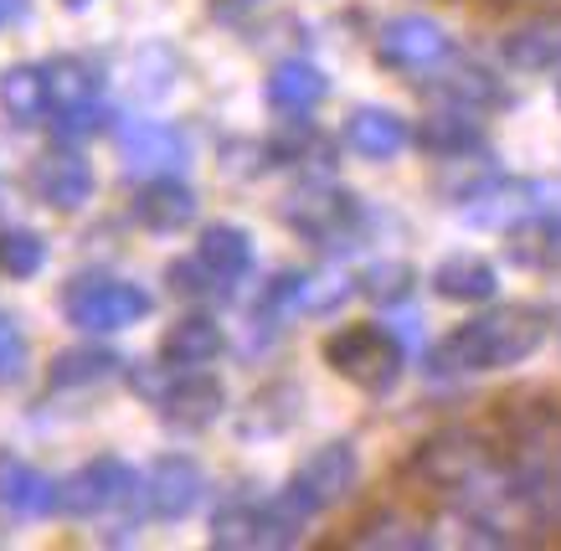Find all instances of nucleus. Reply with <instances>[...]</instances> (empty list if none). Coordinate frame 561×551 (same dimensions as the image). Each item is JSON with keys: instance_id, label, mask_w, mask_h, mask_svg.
I'll return each mask as SVG.
<instances>
[{"instance_id": "obj_3", "label": "nucleus", "mask_w": 561, "mask_h": 551, "mask_svg": "<svg viewBox=\"0 0 561 551\" xmlns=\"http://www.w3.org/2000/svg\"><path fill=\"white\" fill-rule=\"evenodd\" d=\"M278 217H284V227H294L299 238L324 248V253H351L360 242V232H366L360 196H351L335 181H305V186H294L284 196Z\"/></svg>"}, {"instance_id": "obj_31", "label": "nucleus", "mask_w": 561, "mask_h": 551, "mask_svg": "<svg viewBox=\"0 0 561 551\" xmlns=\"http://www.w3.org/2000/svg\"><path fill=\"white\" fill-rule=\"evenodd\" d=\"M32 366V341L21 330L16 314H0V387H16Z\"/></svg>"}, {"instance_id": "obj_22", "label": "nucleus", "mask_w": 561, "mask_h": 551, "mask_svg": "<svg viewBox=\"0 0 561 551\" xmlns=\"http://www.w3.org/2000/svg\"><path fill=\"white\" fill-rule=\"evenodd\" d=\"M433 289H438L443 299H454V305H484V299H494V289H500V274H494V263L479 259V253H448V259H438V268H433Z\"/></svg>"}, {"instance_id": "obj_8", "label": "nucleus", "mask_w": 561, "mask_h": 551, "mask_svg": "<svg viewBox=\"0 0 561 551\" xmlns=\"http://www.w3.org/2000/svg\"><path fill=\"white\" fill-rule=\"evenodd\" d=\"M139 500V474L135 464H124L119 454H99L57 484V510L72 520H103L119 516Z\"/></svg>"}, {"instance_id": "obj_5", "label": "nucleus", "mask_w": 561, "mask_h": 551, "mask_svg": "<svg viewBox=\"0 0 561 551\" xmlns=\"http://www.w3.org/2000/svg\"><path fill=\"white\" fill-rule=\"evenodd\" d=\"M154 294L135 278H108V274H83L62 289V314L68 325H78L83 335H114L129 330L139 320H150Z\"/></svg>"}, {"instance_id": "obj_19", "label": "nucleus", "mask_w": 561, "mask_h": 551, "mask_svg": "<svg viewBox=\"0 0 561 551\" xmlns=\"http://www.w3.org/2000/svg\"><path fill=\"white\" fill-rule=\"evenodd\" d=\"M433 88H438L454 108H474V114L479 108L505 104V83H500L490 68L469 62V57H443L438 68H433Z\"/></svg>"}, {"instance_id": "obj_24", "label": "nucleus", "mask_w": 561, "mask_h": 551, "mask_svg": "<svg viewBox=\"0 0 561 551\" xmlns=\"http://www.w3.org/2000/svg\"><path fill=\"white\" fill-rule=\"evenodd\" d=\"M500 57L515 72H557L561 68V21H526V26L505 32Z\"/></svg>"}, {"instance_id": "obj_16", "label": "nucleus", "mask_w": 561, "mask_h": 551, "mask_svg": "<svg viewBox=\"0 0 561 551\" xmlns=\"http://www.w3.org/2000/svg\"><path fill=\"white\" fill-rule=\"evenodd\" d=\"M0 510L11 520H47L57 510V480H47L21 454L0 448Z\"/></svg>"}, {"instance_id": "obj_27", "label": "nucleus", "mask_w": 561, "mask_h": 551, "mask_svg": "<svg viewBox=\"0 0 561 551\" xmlns=\"http://www.w3.org/2000/svg\"><path fill=\"white\" fill-rule=\"evenodd\" d=\"M417 139H423L427 156H438V160H463V156H474L479 145H484V135H479V124H474V108H448V114H433Z\"/></svg>"}, {"instance_id": "obj_33", "label": "nucleus", "mask_w": 561, "mask_h": 551, "mask_svg": "<svg viewBox=\"0 0 561 551\" xmlns=\"http://www.w3.org/2000/svg\"><path fill=\"white\" fill-rule=\"evenodd\" d=\"M408 263H371L366 274H360V294H371V299H408Z\"/></svg>"}, {"instance_id": "obj_17", "label": "nucleus", "mask_w": 561, "mask_h": 551, "mask_svg": "<svg viewBox=\"0 0 561 551\" xmlns=\"http://www.w3.org/2000/svg\"><path fill=\"white\" fill-rule=\"evenodd\" d=\"M196 263H202L206 274L217 278L221 289L232 294L242 278L253 274V263H257L253 232H248V227H232V222L202 227V238H196Z\"/></svg>"}, {"instance_id": "obj_1", "label": "nucleus", "mask_w": 561, "mask_h": 551, "mask_svg": "<svg viewBox=\"0 0 561 551\" xmlns=\"http://www.w3.org/2000/svg\"><path fill=\"white\" fill-rule=\"evenodd\" d=\"M551 335L546 310L530 305H500L474 320L454 325L433 351V371L443 377H484V371H511V366L530 361Z\"/></svg>"}, {"instance_id": "obj_28", "label": "nucleus", "mask_w": 561, "mask_h": 551, "mask_svg": "<svg viewBox=\"0 0 561 551\" xmlns=\"http://www.w3.org/2000/svg\"><path fill=\"white\" fill-rule=\"evenodd\" d=\"M47 83H51V114L103 99V72L88 57H57V62H47Z\"/></svg>"}, {"instance_id": "obj_4", "label": "nucleus", "mask_w": 561, "mask_h": 551, "mask_svg": "<svg viewBox=\"0 0 561 551\" xmlns=\"http://www.w3.org/2000/svg\"><path fill=\"white\" fill-rule=\"evenodd\" d=\"M324 361L360 392L387 397L408 371V341L397 335V325H345L324 341Z\"/></svg>"}, {"instance_id": "obj_30", "label": "nucleus", "mask_w": 561, "mask_h": 551, "mask_svg": "<svg viewBox=\"0 0 561 551\" xmlns=\"http://www.w3.org/2000/svg\"><path fill=\"white\" fill-rule=\"evenodd\" d=\"M351 294H356V284L345 274H305V284H299V310L330 314V310H341Z\"/></svg>"}, {"instance_id": "obj_35", "label": "nucleus", "mask_w": 561, "mask_h": 551, "mask_svg": "<svg viewBox=\"0 0 561 551\" xmlns=\"http://www.w3.org/2000/svg\"><path fill=\"white\" fill-rule=\"evenodd\" d=\"M16 21H26V0H0V32L16 26Z\"/></svg>"}, {"instance_id": "obj_2", "label": "nucleus", "mask_w": 561, "mask_h": 551, "mask_svg": "<svg viewBox=\"0 0 561 551\" xmlns=\"http://www.w3.org/2000/svg\"><path fill=\"white\" fill-rule=\"evenodd\" d=\"M129 381H135V392L150 402L154 413L181 433H202L227 413L221 381L206 377L202 366H171L165 356H160V366H135Z\"/></svg>"}, {"instance_id": "obj_25", "label": "nucleus", "mask_w": 561, "mask_h": 551, "mask_svg": "<svg viewBox=\"0 0 561 551\" xmlns=\"http://www.w3.org/2000/svg\"><path fill=\"white\" fill-rule=\"evenodd\" d=\"M119 371H124L119 351H108V345H72V351H62L51 361L47 381L57 392H78V387H103V381H114Z\"/></svg>"}, {"instance_id": "obj_13", "label": "nucleus", "mask_w": 561, "mask_h": 551, "mask_svg": "<svg viewBox=\"0 0 561 551\" xmlns=\"http://www.w3.org/2000/svg\"><path fill=\"white\" fill-rule=\"evenodd\" d=\"M119 156H124V171L139 175V181L181 175L191 165V139L165 119H129L119 124Z\"/></svg>"}, {"instance_id": "obj_7", "label": "nucleus", "mask_w": 561, "mask_h": 551, "mask_svg": "<svg viewBox=\"0 0 561 551\" xmlns=\"http://www.w3.org/2000/svg\"><path fill=\"white\" fill-rule=\"evenodd\" d=\"M305 516H294L284 495H238L227 500L217 516H211V547H232V551H284L299 541Z\"/></svg>"}, {"instance_id": "obj_6", "label": "nucleus", "mask_w": 561, "mask_h": 551, "mask_svg": "<svg viewBox=\"0 0 561 551\" xmlns=\"http://www.w3.org/2000/svg\"><path fill=\"white\" fill-rule=\"evenodd\" d=\"M356 484H360V454L345 438H335V444H320L314 454L299 459V469L284 484V505L305 520L330 516L335 505L356 495Z\"/></svg>"}, {"instance_id": "obj_20", "label": "nucleus", "mask_w": 561, "mask_h": 551, "mask_svg": "<svg viewBox=\"0 0 561 551\" xmlns=\"http://www.w3.org/2000/svg\"><path fill=\"white\" fill-rule=\"evenodd\" d=\"M324 93H330V78H324L314 62H305V57L278 62V68L268 72V83H263V99H268V108H278V114H309V108L324 104Z\"/></svg>"}, {"instance_id": "obj_15", "label": "nucleus", "mask_w": 561, "mask_h": 551, "mask_svg": "<svg viewBox=\"0 0 561 551\" xmlns=\"http://www.w3.org/2000/svg\"><path fill=\"white\" fill-rule=\"evenodd\" d=\"M196 207L202 202H196V191L181 175H154L135 196V222L145 232H154V238H175V232H186L196 222Z\"/></svg>"}, {"instance_id": "obj_34", "label": "nucleus", "mask_w": 561, "mask_h": 551, "mask_svg": "<svg viewBox=\"0 0 561 551\" xmlns=\"http://www.w3.org/2000/svg\"><path fill=\"white\" fill-rule=\"evenodd\" d=\"M171 289L175 294H186V299H227V289H221L217 278L206 274L196 259L186 263H171Z\"/></svg>"}, {"instance_id": "obj_29", "label": "nucleus", "mask_w": 561, "mask_h": 551, "mask_svg": "<svg viewBox=\"0 0 561 551\" xmlns=\"http://www.w3.org/2000/svg\"><path fill=\"white\" fill-rule=\"evenodd\" d=\"M47 268V242L32 227H5L0 232V274L5 278H36Z\"/></svg>"}, {"instance_id": "obj_26", "label": "nucleus", "mask_w": 561, "mask_h": 551, "mask_svg": "<svg viewBox=\"0 0 561 551\" xmlns=\"http://www.w3.org/2000/svg\"><path fill=\"white\" fill-rule=\"evenodd\" d=\"M221 345H227V335H221V325L211 314H186V320H175L165 330L160 356L171 366H211L221 356Z\"/></svg>"}, {"instance_id": "obj_23", "label": "nucleus", "mask_w": 561, "mask_h": 551, "mask_svg": "<svg viewBox=\"0 0 561 551\" xmlns=\"http://www.w3.org/2000/svg\"><path fill=\"white\" fill-rule=\"evenodd\" d=\"M0 108L16 124H42L51 119V83L47 62H16L0 72Z\"/></svg>"}, {"instance_id": "obj_37", "label": "nucleus", "mask_w": 561, "mask_h": 551, "mask_svg": "<svg viewBox=\"0 0 561 551\" xmlns=\"http://www.w3.org/2000/svg\"><path fill=\"white\" fill-rule=\"evenodd\" d=\"M557 99H561V83H557Z\"/></svg>"}, {"instance_id": "obj_21", "label": "nucleus", "mask_w": 561, "mask_h": 551, "mask_svg": "<svg viewBox=\"0 0 561 551\" xmlns=\"http://www.w3.org/2000/svg\"><path fill=\"white\" fill-rule=\"evenodd\" d=\"M511 263L530 274H561V211L546 207L511 227Z\"/></svg>"}, {"instance_id": "obj_14", "label": "nucleus", "mask_w": 561, "mask_h": 551, "mask_svg": "<svg viewBox=\"0 0 561 551\" xmlns=\"http://www.w3.org/2000/svg\"><path fill=\"white\" fill-rule=\"evenodd\" d=\"M26 186L42 207L51 211H83L93 202V186H99V175L88 165L78 150H47V156L32 160V171H26Z\"/></svg>"}, {"instance_id": "obj_36", "label": "nucleus", "mask_w": 561, "mask_h": 551, "mask_svg": "<svg viewBox=\"0 0 561 551\" xmlns=\"http://www.w3.org/2000/svg\"><path fill=\"white\" fill-rule=\"evenodd\" d=\"M62 5H68V11H88V5H93V0H62Z\"/></svg>"}, {"instance_id": "obj_32", "label": "nucleus", "mask_w": 561, "mask_h": 551, "mask_svg": "<svg viewBox=\"0 0 561 551\" xmlns=\"http://www.w3.org/2000/svg\"><path fill=\"white\" fill-rule=\"evenodd\" d=\"M103 124H108V108H103V99H93V104H78V108H57L51 114V129L62 139H88L99 135Z\"/></svg>"}, {"instance_id": "obj_11", "label": "nucleus", "mask_w": 561, "mask_h": 551, "mask_svg": "<svg viewBox=\"0 0 561 551\" xmlns=\"http://www.w3.org/2000/svg\"><path fill=\"white\" fill-rule=\"evenodd\" d=\"M139 500L154 520H186L206 500V469L191 454H160L150 474H139Z\"/></svg>"}, {"instance_id": "obj_12", "label": "nucleus", "mask_w": 561, "mask_h": 551, "mask_svg": "<svg viewBox=\"0 0 561 551\" xmlns=\"http://www.w3.org/2000/svg\"><path fill=\"white\" fill-rule=\"evenodd\" d=\"M536 520H561V423H541L511 454Z\"/></svg>"}, {"instance_id": "obj_10", "label": "nucleus", "mask_w": 561, "mask_h": 551, "mask_svg": "<svg viewBox=\"0 0 561 551\" xmlns=\"http://www.w3.org/2000/svg\"><path fill=\"white\" fill-rule=\"evenodd\" d=\"M376 57L391 72H433L443 57H454V36L443 32L433 16L408 11V16H391L376 32Z\"/></svg>"}, {"instance_id": "obj_9", "label": "nucleus", "mask_w": 561, "mask_h": 551, "mask_svg": "<svg viewBox=\"0 0 561 551\" xmlns=\"http://www.w3.org/2000/svg\"><path fill=\"white\" fill-rule=\"evenodd\" d=\"M557 202V186L546 181H530V175H490L479 181L469 196H463V227H479V232H511L515 222H526L536 211H546Z\"/></svg>"}, {"instance_id": "obj_18", "label": "nucleus", "mask_w": 561, "mask_h": 551, "mask_svg": "<svg viewBox=\"0 0 561 551\" xmlns=\"http://www.w3.org/2000/svg\"><path fill=\"white\" fill-rule=\"evenodd\" d=\"M345 145L356 150L360 160H397L402 150L412 145V129L402 114H391L381 104H366V108H351L345 114Z\"/></svg>"}]
</instances>
